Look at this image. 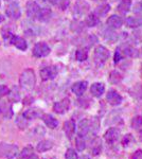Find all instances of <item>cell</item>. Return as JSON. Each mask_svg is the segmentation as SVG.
I'll return each instance as SVG.
<instances>
[{
	"instance_id": "cell-1",
	"label": "cell",
	"mask_w": 142,
	"mask_h": 159,
	"mask_svg": "<svg viewBox=\"0 0 142 159\" xmlns=\"http://www.w3.org/2000/svg\"><path fill=\"white\" fill-rule=\"evenodd\" d=\"M36 76L32 69H25L19 78V86L22 90L31 91L35 87Z\"/></svg>"
},
{
	"instance_id": "cell-2",
	"label": "cell",
	"mask_w": 142,
	"mask_h": 159,
	"mask_svg": "<svg viewBox=\"0 0 142 159\" xmlns=\"http://www.w3.org/2000/svg\"><path fill=\"white\" fill-rule=\"evenodd\" d=\"M110 53L108 51L107 48H105L104 46H98L94 49V64L97 66H103L105 64V61L108 60Z\"/></svg>"
},
{
	"instance_id": "cell-3",
	"label": "cell",
	"mask_w": 142,
	"mask_h": 159,
	"mask_svg": "<svg viewBox=\"0 0 142 159\" xmlns=\"http://www.w3.org/2000/svg\"><path fill=\"white\" fill-rule=\"evenodd\" d=\"M18 154V147L15 144L0 143V156L7 159H13Z\"/></svg>"
},
{
	"instance_id": "cell-4",
	"label": "cell",
	"mask_w": 142,
	"mask_h": 159,
	"mask_svg": "<svg viewBox=\"0 0 142 159\" xmlns=\"http://www.w3.org/2000/svg\"><path fill=\"white\" fill-rule=\"evenodd\" d=\"M49 53H50V48L44 42L37 43L33 48V55L35 57H45V56L49 55Z\"/></svg>"
},
{
	"instance_id": "cell-5",
	"label": "cell",
	"mask_w": 142,
	"mask_h": 159,
	"mask_svg": "<svg viewBox=\"0 0 142 159\" xmlns=\"http://www.w3.org/2000/svg\"><path fill=\"white\" fill-rule=\"evenodd\" d=\"M120 130L118 129H116V127H110L109 129L106 130V133H105L104 135V139L106 141L107 144L109 145H113L116 144V142L119 140V138H120Z\"/></svg>"
},
{
	"instance_id": "cell-6",
	"label": "cell",
	"mask_w": 142,
	"mask_h": 159,
	"mask_svg": "<svg viewBox=\"0 0 142 159\" xmlns=\"http://www.w3.org/2000/svg\"><path fill=\"white\" fill-rule=\"evenodd\" d=\"M89 4L88 2H86L85 0H76V4H74L73 9V14L74 16H83V15L87 14L89 11Z\"/></svg>"
},
{
	"instance_id": "cell-7",
	"label": "cell",
	"mask_w": 142,
	"mask_h": 159,
	"mask_svg": "<svg viewBox=\"0 0 142 159\" xmlns=\"http://www.w3.org/2000/svg\"><path fill=\"white\" fill-rule=\"evenodd\" d=\"M58 71L55 66H49V67H45L40 70V78L43 81H49V80H53L57 75Z\"/></svg>"
},
{
	"instance_id": "cell-8",
	"label": "cell",
	"mask_w": 142,
	"mask_h": 159,
	"mask_svg": "<svg viewBox=\"0 0 142 159\" xmlns=\"http://www.w3.org/2000/svg\"><path fill=\"white\" fill-rule=\"evenodd\" d=\"M69 106H70V100L68 98H65V99L61 100V101L56 102V103H54L53 110L56 112V114L63 115L69 109Z\"/></svg>"
},
{
	"instance_id": "cell-9",
	"label": "cell",
	"mask_w": 142,
	"mask_h": 159,
	"mask_svg": "<svg viewBox=\"0 0 142 159\" xmlns=\"http://www.w3.org/2000/svg\"><path fill=\"white\" fill-rule=\"evenodd\" d=\"M7 17L12 19H18L21 15V11H20V7H19V4L17 2H11L10 6L7 7Z\"/></svg>"
},
{
	"instance_id": "cell-10",
	"label": "cell",
	"mask_w": 142,
	"mask_h": 159,
	"mask_svg": "<svg viewBox=\"0 0 142 159\" xmlns=\"http://www.w3.org/2000/svg\"><path fill=\"white\" fill-rule=\"evenodd\" d=\"M106 100L107 102L112 106H117V105H120L122 103V97L120 96V93L115 90V89H110L108 91V93L106 94Z\"/></svg>"
},
{
	"instance_id": "cell-11",
	"label": "cell",
	"mask_w": 142,
	"mask_h": 159,
	"mask_svg": "<svg viewBox=\"0 0 142 159\" xmlns=\"http://www.w3.org/2000/svg\"><path fill=\"white\" fill-rule=\"evenodd\" d=\"M91 132V119H83L79 123V135L86 137Z\"/></svg>"
},
{
	"instance_id": "cell-12",
	"label": "cell",
	"mask_w": 142,
	"mask_h": 159,
	"mask_svg": "<svg viewBox=\"0 0 142 159\" xmlns=\"http://www.w3.org/2000/svg\"><path fill=\"white\" fill-rule=\"evenodd\" d=\"M40 7L35 1H29L27 3V15L31 19L37 18L38 13H39Z\"/></svg>"
},
{
	"instance_id": "cell-13",
	"label": "cell",
	"mask_w": 142,
	"mask_h": 159,
	"mask_svg": "<svg viewBox=\"0 0 142 159\" xmlns=\"http://www.w3.org/2000/svg\"><path fill=\"white\" fill-rule=\"evenodd\" d=\"M87 86H88V83H87L86 81H80V82H76V83H74L73 85H72L71 90L74 94H76V96L81 97V96H83V93L86 91Z\"/></svg>"
},
{
	"instance_id": "cell-14",
	"label": "cell",
	"mask_w": 142,
	"mask_h": 159,
	"mask_svg": "<svg viewBox=\"0 0 142 159\" xmlns=\"http://www.w3.org/2000/svg\"><path fill=\"white\" fill-rule=\"evenodd\" d=\"M122 24H123V19L120 16H118V15H112L107 19V25L112 30H116L121 28Z\"/></svg>"
},
{
	"instance_id": "cell-15",
	"label": "cell",
	"mask_w": 142,
	"mask_h": 159,
	"mask_svg": "<svg viewBox=\"0 0 142 159\" xmlns=\"http://www.w3.org/2000/svg\"><path fill=\"white\" fill-rule=\"evenodd\" d=\"M105 91V86L103 83H100V82H97V83H94L90 87V92L91 94L95 98H100Z\"/></svg>"
},
{
	"instance_id": "cell-16",
	"label": "cell",
	"mask_w": 142,
	"mask_h": 159,
	"mask_svg": "<svg viewBox=\"0 0 142 159\" xmlns=\"http://www.w3.org/2000/svg\"><path fill=\"white\" fill-rule=\"evenodd\" d=\"M42 119H43V121L46 123V125H47L49 129H56V127H57L58 121L53 116H51V115H49V114H43Z\"/></svg>"
},
{
	"instance_id": "cell-17",
	"label": "cell",
	"mask_w": 142,
	"mask_h": 159,
	"mask_svg": "<svg viewBox=\"0 0 142 159\" xmlns=\"http://www.w3.org/2000/svg\"><path fill=\"white\" fill-rule=\"evenodd\" d=\"M64 130L66 133V136L69 139H72L74 133H76V122L73 120H68L64 124Z\"/></svg>"
},
{
	"instance_id": "cell-18",
	"label": "cell",
	"mask_w": 142,
	"mask_h": 159,
	"mask_svg": "<svg viewBox=\"0 0 142 159\" xmlns=\"http://www.w3.org/2000/svg\"><path fill=\"white\" fill-rule=\"evenodd\" d=\"M24 117L28 120H32L36 119V118H39L43 116V111L39 108H30L28 110H25L24 112Z\"/></svg>"
},
{
	"instance_id": "cell-19",
	"label": "cell",
	"mask_w": 142,
	"mask_h": 159,
	"mask_svg": "<svg viewBox=\"0 0 142 159\" xmlns=\"http://www.w3.org/2000/svg\"><path fill=\"white\" fill-rule=\"evenodd\" d=\"M51 15H52V11L49 7H40L37 19L43 22H46L51 18Z\"/></svg>"
},
{
	"instance_id": "cell-20",
	"label": "cell",
	"mask_w": 142,
	"mask_h": 159,
	"mask_svg": "<svg viewBox=\"0 0 142 159\" xmlns=\"http://www.w3.org/2000/svg\"><path fill=\"white\" fill-rule=\"evenodd\" d=\"M12 45H14L15 47L17 48V49L21 50V51H25V49L28 48V45H27V42L22 37H18V36H14L12 38L11 43Z\"/></svg>"
},
{
	"instance_id": "cell-21",
	"label": "cell",
	"mask_w": 142,
	"mask_h": 159,
	"mask_svg": "<svg viewBox=\"0 0 142 159\" xmlns=\"http://www.w3.org/2000/svg\"><path fill=\"white\" fill-rule=\"evenodd\" d=\"M99 22H100V18L95 13H90V14L87 15L86 19H85V24L89 28L95 27L97 25H99Z\"/></svg>"
},
{
	"instance_id": "cell-22",
	"label": "cell",
	"mask_w": 142,
	"mask_h": 159,
	"mask_svg": "<svg viewBox=\"0 0 142 159\" xmlns=\"http://www.w3.org/2000/svg\"><path fill=\"white\" fill-rule=\"evenodd\" d=\"M131 6V0H120L118 3L117 10L121 14H126L130 12Z\"/></svg>"
},
{
	"instance_id": "cell-23",
	"label": "cell",
	"mask_w": 142,
	"mask_h": 159,
	"mask_svg": "<svg viewBox=\"0 0 142 159\" xmlns=\"http://www.w3.org/2000/svg\"><path fill=\"white\" fill-rule=\"evenodd\" d=\"M121 49L123 51V54L124 56H128V57H137L139 55V51L136 48L131 47V46L124 45L121 47Z\"/></svg>"
},
{
	"instance_id": "cell-24",
	"label": "cell",
	"mask_w": 142,
	"mask_h": 159,
	"mask_svg": "<svg viewBox=\"0 0 142 159\" xmlns=\"http://www.w3.org/2000/svg\"><path fill=\"white\" fill-rule=\"evenodd\" d=\"M52 148H53V142H52V141H51V140H43L37 144L36 150H37L39 153H44V152H47V151L51 150Z\"/></svg>"
},
{
	"instance_id": "cell-25",
	"label": "cell",
	"mask_w": 142,
	"mask_h": 159,
	"mask_svg": "<svg viewBox=\"0 0 142 159\" xmlns=\"http://www.w3.org/2000/svg\"><path fill=\"white\" fill-rule=\"evenodd\" d=\"M88 54H89L88 48H86V47L80 48L76 53V61H84L87 60Z\"/></svg>"
},
{
	"instance_id": "cell-26",
	"label": "cell",
	"mask_w": 142,
	"mask_h": 159,
	"mask_svg": "<svg viewBox=\"0 0 142 159\" xmlns=\"http://www.w3.org/2000/svg\"><path fill=\"white\" fill-rule=\"evenodd\" d=\"M126 25L128 28H138L142 25V18L141 17H128L126 19Z\"/></svg>"
},
{
	"instance_id": "cell-27",
	"label": "cell",
	"mask_w": 142,
	"mask_h": 159,
	"mask_svg": "<svg viewBox=\"0 0 142 159\" xmlns=\"http://www.w3.org/2000/svg\"><path fill=\"white\" fill-rule=\"evenodd\" d=\"M102 151V142L100 139H94L91 142V154L94 156L99 155Z\"/></svg>"
},
{
	"instance_id": "cell-28",
	"label": "cell",
	"mask_w": 142,
	"mask_h": 159,
	"mask_svg": "<svg viewBox=\"0 0 142 159\" xmlns=\"http://www.w3.org/2000/svg\"><path fill=\"white\" fill-rule=\"evenodd\" d=\"M9 101L12 102V103H15V102H18L20 100V93L18 91V89L16 87H13L11 90L9 91Z\"/></svg>"
},
{
	"instance_id": "cell-29",
	"label": "cell",
	"mask_w": 142,
	"mask_h": 159,
	"mask_svg": "<svg viewBox=\"0 0 142 159\" xmlns=\"http://www.w3.org/2000/svg\"><path fill=\"white\" fill-rule=\"evenodd\" d=\"M110 10V6L107 3H104V4H101V6H99L95 9V14L98 15L99 17L101 16H104V15H106L108 12H109Z\"/></svg>"
},
{
	"instance_id": "cell-30",
	"label": "cell",
	"mask_w": 142,
	"mask_h": 159,
	"mask_svg": "<svg viewBox=\"0 0 142 159\" xmlns=\"http://www.w3.org/2000/svg\"><path fill=\"white\" fill-rule=\"evenodd\" d=\"M34 154L32 147H27L21 151V153L18 155V159H29Z\"/></svg>"
},
{
	"instance_id": "cell-31",
	"label": "cell",
	"mask_w": 142,
	"mask_h": 159,
	"mask_svg": "<svg viewBox=\"0 0 142 159\" xmlns=\"http://www.w3.org/2000/svg\"><path fill=\"white\" fill-rule=\"evenodd\" d=\"M76 145L77 151H80V152L84 151L85 148H86V141H85V137H83V136H80V135L77 136L76 140Z\"/></svg>"
},
{
	"instance_id": "cell-32",
	"label": "cell",
	"mask_w": 142,
	"mask_h": 159,
	"mask_svg": "<svg viewBox=\"0 0 142 159\" xmlns=\"http://www.w3.org/2000/svg\"><path fill=\"white\" fill-rule=\"evenodd\" d=\"M131 125L133 129H140L142 127V116H136L131 119Z\"/></svg>"
},
{
	"instance_id": "cell-33",
	"label": "cell",
	"mask_w": 142,
	"mask_h": 159,
	"mask_svg": "<svg viewBox=\"0 0 142 159\" xmlns=\"http://www.w3.org/2000/svg\"><path fill=\"white\" fill-rule=\"evenodd\" d=\"M16 124L20 129H25L28 126V119H25L24 115H19L18 118L16 119Z\"/></svg>"
},
{
	"instance_id": "cell-34",
	"label": "cell",
	"mask_w": 142,
	"mask_h": 159,
	"mask_svg": "<svg viewBox=\"0 0 142 159\" xmlns=\"http://www.w3.org/2000/svg\"><path fill=\"white\" fill-rule=\"evenodd\" d=\"M15 35L13 34V32L11 30L9 29V28H3L2 29V37L4 38V40L7 43H11V40H12V38L14 37Z\"/></svg>"
},
{
	"instance_id": "cell-35",
	"label": "cell",
	"mask_w": 142,
	"mask_h": 159,
	"mask_svg": "<svg viewBox=\"0 0 142 159\" xmlns=\"http://www.w3.org/2000/svg\"><path fill=\"white\" fill-rule=\"evenodd\" d=\"M130 94H131L134 98H142V87L139 85L134 86L130 90Z\"/></svg>"
},
{
	"instance_id": "cell-36",
	"label": "cell",
	"mask_w": 142,
	"mask_h": 159,
	"mask_svg": "<svg viewBox=\"0 0 142 159\" xmlns=\"http://www.w3.org/2000/svg\"><path fill=\"white\" fill-rule=\"evenodd\" d=\"M71 29H72V31H74V32L80 33L84 29V24L82 21H77V20H76V21H73L71 24Z\"/></svg>"
},
{
	"instance_id": "cell-37",
	"label": "cell",
	"mask_w": 142,
	"mask_h": 159,
	"mask_svg": "<svg viewBox=\"0 0 142 159\" xmlns=\"http://www.w3.org/2000/svg\"><path fill=\"white\" fill-rule=\"evenodd\" d=\"M123 57H125L124 54H123V51H122V49H121V47H118L117 49H116V52H115V57H113V61H115V63L117 64L121 60H122Z\"/></svg>"
},
{
	"instance_id": "cell-38",
	"label": "cell",
	"mask_w": 142,
	"mask_h": 159,
	"mask_svg": "<svg viewBox=\"0 0 142 159\" xmlns=\"http://www.w3.org/2000/svg\"><path fill=\"white\" fill-rule=\"evenodd\" d=\"M134 141L135 140H134L133 135L127 134L122 138V144L124 145V147H128V145H131V143H134Z\"/></svg>"
},
{
	"instance_id": "cell-39",
	"label": "cell",
	"mask_w": 142,
	"mask_h": 159,
	"mask_svg": "<svg viewBox=\"0 0 142 159\" xmlns=\"http://www.w3.org/2000/svg\"><path fill=\"white\" fill-rule=\"evenodd\" d=\"M104 38H105V39H107V40H109V42H112V40L117 39V34H116L113 31L106 30L104 32Z\"/></svg>"
},
{
	"instance_id": "cell-40",
	"label": "cell",
	"mask_w": 142,
	"mask_h": 159,
	"mask_svg": "<svg viewBox=\"0 0 142 159\" xmlns=\"http://www.w3.org/2000/svg\"><path fill=\"white\" fill-rule=\"evenodd\" d=\"M121 79H122V76H121V74L118 73L117 71H112V72L110 73L109 81L112 82V83H118V82L121 81Z\"/></svg>"
},
{
	"instance_id": "cell-41",
	"label": "cell",
	"mask_w": 142,
	"mask_h": 159,
	"mask_svg": "<svg viewBox=\"0 0 142 159\" xmlns=\"http://www.w3.org/2000/svg\"><path fill=\"white\" fill-rule=\"evenodd\" d=\"M65 158L66 159H79V156H77L76 152L73 150V148H68L66 152Z\"/></svg>"
},
{
	"instance_id": "cell-42",
	"label": "cell",
	"mask_w": 142,
	"mask_h": 159,
	"mask_svg": "<svg viewBox=\"0 0 142 159\" xmlns=\"http://www.w3.org/2000/svg\"><path fill=\"white\" fill-rule=\"evenodd\" d=\"M10 89L9 87L6 86V85H0V99L3 98L4 96H7V93H9Z\"/></svg>"
},
{
	"instance_id": "cell-43",
	"label": "cell",
	"mask_w": 142,
	"mask_h": 159,
	"mask_svg": "<svg viewBox=\"0 0 142 159\" xmlns=\"http://www.w3.org/2000/svg\"><path fill=\"white\" fill-rule=\"evenodd\" d=\"M69 4H70V0H59L58 2V7L62 10H66Z\"/></svg>"
},
{
	"instance_id": "cell-44",
	"label": "cell",
	"mask_w": 142,
	"mask_h": 159,
	"mask_svg": "<svg viewBox=\"0 0 142 159\" xmlns=\"http://www.w3.org/2000/svg\"><path fill=\"white\" fill-rule=\"evenodd\" d=\"M33 132L35 133L37 137H39V136H43L44 134H45V129H44L42 126H36V129L33 130Z\"/></svg>"
},
{
	"instance_id": "cell-45",
	"label": "cell",
	"mask_w": 142,
	"mask_h": 159,
	"mask_svg": "<svg viewBox=\"0 0 142 159\" xmlns=\"http://www.w3.org/2000/svg\"><path fill=\"white\" fill-rule=\"evenodd\" d=\"M131 159H142V151L138 150L133 154V156L131 157Z\"/></svg>"
},
{
	"instance_id": "cell-46",
	"label": "cell",
	"mask_w": 142,
	"mask_h": 159,
	"mask_svg": "<svg viewBox=\"0 0 142 159\" xmlns=\"http://www.w3.org/2000/svg\"><path fill=\"white\" fill-rule=\"evenodd\" d=\"M32 98H25V100H24V104L25 105H28V104H30L31 103V101H32Z\"/></svg>"
},
{
	"instance_id": "cell-47",
	"label": "cell",
	"mask_w": 142,
	"mask_h": 159,
	"mask_svg": "<svg viewBox=\"0 0 142 159\" xmlns=\"http://www.w3.org/2000/svg\"><path fill=\"white\" fill-rule=\"evenodd\" d=\"M48 1L50 2L51 4H53V6H58L59 0H48Z\"/></svg>"
},
{
	"instance_id": "cell-48",
	"label": "cell",
	"mask_w": 142,
	"mask_h": 159,
	"mask_svg": "<svg viewBox=\"0 0 142 159\" xmlns=\"http://www.w3.org/2000/svg\"><path fill=\"white\" fill-rule=\"evenodd\" d=\"M80 159H91V158H90L89 156H87V155H84V156H82Z\"/></svg>"
},
{
	"instance_id": "cell-49",
	"label": "cell",
	"mask_w": 142,
	"mask_h": 159,
	"mask_svg": "<svg viewBox=\"0 0 142 159\" xmlns=\"http://www.w3.org/2000/svg\"><path fill=\"white\" fill-rule=\"evenodd\" d=\"M29 159H38V157H37V156H36V155H34V154H33V155L31 156V157H30Z\"/></svg>"
},
{
	"instance_id": "cell-50",
	"label": "cell",
	"mask_w": 142,
	"mask_h": 159,
	"mask_svg": "<svg viewBox=\"0 0 142 159\" xmlns=\"http://www.w3.org/2000/svg\"><path fill=\"white\" fill-rule=\"evenodd\" d=\"M3 16H2V15H0V22H2V21H3Z\"/></svg>"
},
{
	"instance_id": "cell-51",
	"label": "cell",
	"mask_w": 142,
	"mask_h": 159,
	"mask_svg": "<svg viewBox=\"0 0 142 159\" xmlns=\"http://www.w3.org/2000/svg\"><path fill=\"white\" fill-rule=\"evenodd\" d=\"M94 1H106V0H94Z\"/></svg>"
},
{
	"instance_id": "cell-52",
	"label": "cell",
	"mask_w": 142,
	"mask_h": 159,
	"mask_svg": "<svg viewBox=\"0 0 142 159\" xmlns=\"http://www.w3.org/2000/svg\"><path fill=\"white\" fill-rule=\"evenodd\" d=\"M140 6H141V7H142V1H141V2H140Z\"/></svg>"
},
{
	"instance_id": "cell-53",
	"label": "cell",
	"mask_w": 142,
	"mask_h": 159,
	"mask_svg": "<svg viewBox=\"0 0 142 159\" xmlns=\"http://www.w3.org/2000/svg\"><path fill=\"white\" fill-rule=\"evenodd\" d=\"M141 73H142V65H141Z\"/></svg>"
},
{
	"instance_id": "cell-54",
	"label": "cell",
	"mask_w": 142,
	"mask_h": 159,
	"mask_svg": "<svg viewBox=\"0 0 142 159\" xmlns=\"http://www.w3.org/2000/svg\"><path fill=\"white\" fill-rule=\"evenodd\" d=\"M45 159H52V158H45Z\"/></svg>"
},
{
	"instance_id": "cell-55",
	"label": "cell",
	"mask_w": 142,
	"mask_h": 159,
	"mask_svg": "<svg viewBox=\"0 0 142 159\" xmlns=\"http://www.w3.org/2000/svg\"><path fill=\"white\" fill-rule=\"evenodd\" d=\"M0 7H1V2H0Z\"/></svg>"
},
{
	"instance_id": "cell-56",
	"label": "cell",
	"mask_w": 142,
	"mask_h": 159,
	"mask_svg": "<svg viewBox=\"0 0 142 159\" xmlns=\"http://www.w3.org/2000/svg\"><path fill=\"white\" fill-rule=\"evenodd\" d=\"M6 1H10V0H6Z\"/></svg>"
},
{
	"instance_id": "cell-57",
	"label": "cell",
	"mask_w": 142,
	"mask_h": 159,
	"mask_svg": "<svg viewBox=\"0 0 142 159\" xmlns=\"http://www.w3.org/2000/svg\"><path fill=\"white\" fill-rule=\"evenodd\" d=\"M141 52H142V49H141Z\"/></svg>"
}]
</instances>
